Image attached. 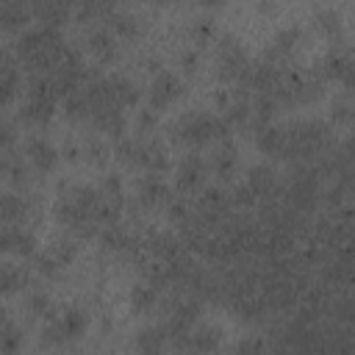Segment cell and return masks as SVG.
Listing matches in <instances>:
<instances>
[{"label": "cell", "mask_w": 355, "mask_h": 355, "mask_svg": "<svg viewBox=\"0 0 355 355\" xmlns=\"http://www.w3.org/2000/svg\"><path fill=\"white\" fill-rule=\"evenodd\" d=\"M225 341V330L214 322H197L183 338H180V349L183 355H216L219 347Z\"/></svg>", "instance_id": "cell-11"}, {"label": "cell", "mask_w": 355, "mask_h": 355, "mask_svg": "<svg viewBox=\"0 0 355 355\" xmlns=\"http://www.w3.org/2000/svg\"><path fill=\"white\" fill-rule=\"evenodd\" d=\"M31 216V200L25 194L3 191L0 194V227L6 225H19Z\"/></svg>", "instance_id": "cell-26"}, {"label": "cell", "mask_w": 355, "mask_h": 355, "mask_svg": "<svg viewBox=\"0 0 355 355\" xmlns=\"http://www.w3.org/2000/svg\"><path fill=\"white\" fill-rule=\"evenodd\" d=\"M14 139H17L14 125H11L6 116H0V153H3V150H8V147L14 144Z\"/></svg>", "instance_id": "cell-38"}, {"label": "cell", "mask_w": 355, "mask_h": 355, "mask_svg": "<svg viewBox=\"0 0 355 355\" xmlns=\"http://www.w3.org/2000/svg\"><path fill=\"white\" fill-rule=\"evenodd\" d=\"M275 169L269 164H255L247 169V178H244V189L250 197H263L275 189Z\"/></svg>", "instance_id": "cell-27"}, {"label": "cell", "mask_w": 355, "mask_h": 355, "mask_svg": "<svg viewBox=\"0 0 355 355\" xmlns=\"http://www.w3.org/2000/svg\"><path fill=\"white\" fill-rule=\"evenodd\" d=\"M172 139L186 144V147H205V144H219L225 139H230V128L225 125V119L214 111H186L178 116V122L172 125Z\"/></svg>", "instance_id": "cell-3"}, {"label": "cell", "mask_w": 355, "mask_h": 355, "mask_svg": "<svg viewBox=\"0 0 355 355\" xmlns=\"http://www.w3.org/2000/svg\"><path fill=\"white\" fill-rule=\"evenodd\" d=\"M316 25H319V31H324L327 36H338V33H341V17H338L333 8L319 11V14H316Z\"/></svg>", "instance_id": "cell-34"}, {"label": "cell", "mask_w": 355, "mask_h": 355, "mask_svg": "<svg viewBox=\"0 0 355 355\" xmlns=\"http://www.w3.org/2000/svg\"><path fill=\"white\" fill-rule=\"evenodd\" d=\"M166 333L158 324H144L133 338V355H164L166 352Z\"/></svg>", "instance_id": "cell-25"}, {"label": "cell", "mask_w": 355, "mask_h": 355, "mask_svg": "<svg viewBox=\"0 0 355 355\" xmlns=\"http://www.w3.org/2000/svg\"><path fill=\"white\" fill-rule=\"evenodd\" d=\"M186 94V83L178 72L172 69H158L147 86V108L161 114V111H169L180 97Z\"/></svg>", "instance_id": "cell-8"}, {"label": "cell", "mask_w": 355, "mask_h": 355, "mask_svg": "<svg viewBox=\"0 0 355 355\" xmlns=\"http://www.w3.org/2000/svg\"><path fill=\"white\" fill-rule=\"evenodd\" d=\"M252 141H255V147H258L261 155L283 158V125H275V122L255 125Z\"/></svg>", "instance_id": "cell-23"}, {"label": "cell", "mask_w": 355, "mask_h": 355, "mask_svg": "<svg viewBox=\"0 0 355 355\" xmlns=\"http://www.w3.org/2000/svg\"><path fill=\"white\" fill-rule=\"evenodd\" d=\"M236 355H266V341L258 338V336L241 338L239 347H236Z\"/></svg>", "instance_id": "cell-37"}, {"label": "cell", "mask_w": 355, "mask_h": 355, "mask_svg": "<svg viewBox=\"0 0 355 355\" xmlns=\"http://www.w3.org/2000/svg\"><path fill=\"white\" fill-rule=\"evenodd\" d=\"M208 178V164L200 153H186L175 166V189L180 194H200Z\"/></svg>", "instance_id": "cell-10"}, {"label": "cell", "mask_w": 355, "mask_h": 355, "mask_svg": "<svg viewBox=\"0 0 355 355\" xmlns=\"http://www.w3.org/2000/svg\"><path fill=\"white\" fill-rule=\"evenodd\" d=\"M80 155H86V161L94 164V166H105V164L111 161V147H108V141H105L103 136H89V139L83 141Z\"/></svg>", "instance_id": "cell-32"}, {"label": "cell", "mask_w": 355, "mask_h": 355, "mask_svg": "<svg viewBox=\"0 0 355 355\" xmlns=\"http://www.w3.org/2000/svg\"><path fill=\"white\" fill-rule=\"evenodd\" d=\"M25 286H28L25 269H19V266H14V263L0 258V297H11V294L22 291Z\"/></svg>", "instance_id": "cell-28"}, {"label": "cell", "mask_w": 355, "mask_h": 355, "mask_svg": "<svg viewBox=\"0 0 355 355\" xmlns=\"http://www.w3.org/2000/svg\"><path fill=\"white\" fill-rule=\"evenodd\" d=\"M205 164H208V175H211V178H216L219 183H227V180L236 178V172H239V166H241L239 147H236L230 139H225V141L214 144V153L208 155Z\"/></svg>", "instance_id": "cell-14"}, {"label": "cell", "mask_w": 355, "mask_h": 355, "mask_svg": "<svg viewBox=\"0 0 355 355\" xmlns=\"http://www.w3.org/2000/svg\"><path fill=\"white\" fill-rule=\"evenodd\" d=\"M300 42H302V31L300 28H283L280 33L272 36V42H269V47L263 53V64H272V67L283 69V64L294 55Z\"/></svg>", "instance_id": "cell-18"}, {"label": "cell", "mask_w": 355, "mask_h": 355, "mask_svg": "<svg viewBox=\"0 0 355 355\" xmlns=\"http://www.w3.org/2000/svg\"><path fill=\"white\" fill-rule=\"evenodd\" d=\"M119 161H125L128 166H139L144 169V175H164L172 161H169V150L153 139V136H139V139H122L116 147Z\"/></svg>", "instance_id": "cell-5"}, {"label": "cell", "mask_w": 355, "mask_h": 355, "mask_svg": "<svg viewBox=\"0 0 355 355\" xmlns=\"http://www.w3.org/2000/svg\"><path fill=\"white\" fill-rule=\"evenodd\" d=\"M14 53H17L19 64L33 69V75H50L55 69V64L64 58L67 44H64V36H61L58 28L36 25V28H28L19 36Z\"/></svg>", "instance_id": "cell-2"}, {"label": "cell", "mask_w": 355, "mask_h": 355, "mask_svg": "<svg viewBox=\"0 0 355 355\" xmlns=\"http://www.w3.org/2000/svg\"><path fill=\"white\" fill-rule=\"evenodd\" d=\"M25 344V333L14 319L0 322V355H19Z\"/></svg>", "instance_id": "cell-30"}, {"label": "cell", "mask_w": 355, "mask_h": 355, "mask_svg": "<svg viewBox=\"0 0 355 355\" xmlns=\"http://www.w3.org/2000/svg\"><path fill=\"white\" fill-rule=\"evenodd\" d=\"M31 8H33V19L39 25H47V28H58L72 14V8L61 6V3H39V6H31Z\"/></svg>", "instance_id": "cell-31"}, {"label": "cell", "mask_w": 355, "mask_h": 355, "mask_svg": "<svg viewBox=\"0 0 355 355\" xmlns=\"http://www.w3.org/2000/svg\"><path fill=\"white\" fill-rule=\"evenodd\" d=\"M25 311H28L31 319L47 322V319L55 313V302H53L44 291H33V294H28V300H25Z\"/></svg>", "instance_id": "cell-33"}, {"label": "cell", "mask_w": 355, "mask_h": 355, "mask_svg": "<svg viewBox=\"0 0 355 355\" xmlns=\"http://www.w3.org/2000/svg\"><path fill=\"white\" fill-rule=\"evenodd\" d=\"M197 322H200V302H194V300H180L178 305H172V311H169V316H166V322H164L161 327H164L166 338H175V341L180 344V338H183Z\"/></svg>", "instance_id": "cell-16"}, {"label": "cell", "mask_w": 355, "mask_h": 355, "mask_svg": "<svg viewBox=\"0 0 355 355\" xmlns=\"http://www.w3.org/2000/svg\"><path fill=\"white\" fill-rule=\"evenodd\" d=\"M58 100H61V97H58L55 83L50 80V75H33V78L28 80L25 100H22V108H19L22 125L44 128V125L55 116Z\"/></svg>", "instance_id": "cell-4"}, {"label": "cell", "mask_w": 355, "mask_h": 355, "mask_svg": "<svg viewBox=\"0 0 355 355\" xmlns=\"http://www.w3.org/2000/svg\"><path fill=\"white\" fill-rule=\"evenodd\" d=\"M155 125H158V114H155V111H150V108L136 111V130L141 133V139H144L147 133H155Z\"/></svg>", "instance_id": "cell-35"}, {"label": "cell", "mask_w": 355, "mask_h": 355, "mask_svg": "<svg viewBox=\"0 0 355 355\" xmlns=\"http://www.w3.org/2000/svg\"><path fill=\"white\" fill-rule=\"evenodd\" d=\"M139 202L144 208H169L172 200V189L161 175H144L139 180Z\"/></svg>", "instance_id": "cell-19"}, {"label": "cell", "mask_w": 355, "mask_h": 355, "mask_svg": "<svg viewBox=\"0 0 355 355\" xmlns=\"http://www.w3.org/2000/svg\"><path fill=\"white\" fill-rule=\"evenodd\" d=\"M25 161H28L36 172H53V169L58 166V161H61V153H58V147H55L50 139H44V136H31V139L25 141Z\"/></svg>", "instance_id": "cell-17"}, {"label": "cell", "mask_w": 355, "mask_h": 355, "mask_svg": "<svg viewBox=\"0 0 355 355\" xmlns=\"http://www.w3.org/2000/svg\"><path fill=\"white\" fill-rule=\"evenodd\" d=\"M158 305V288L153 283H136L130 288V311L144 316Z\"/></svg>", "instance_id": "cell-29"}, {"label": "cell", "mask_w": 355, "mask_h": 355, "mask_svg": "<svg viewBox=\"0 0 355 355\" xmlns=\"http://www.w3.org/2000/svg\"><path fill=\"white\" fill-rule=\"evenodd\" d=\"M22 94V72L14 50L0 47V108L17 103Z\"/></svg>", "instance_id": "cell-13"}, {"label": "cell", "mask_w": 355, "mask_h": 355, "mask_svg": "<svg viewBox=\"0 0 355 355\" xmlns=\"http://www.w3.org/2000/svg\"><path fill=\"white\" fill-rule=\"evenodd\" d=\"M327 125L316 119L291 122L283 128V158H308L327 144Z\"/></svg>", "instance_id": "cell-7"}, {"label": "cell", "mask_w": 355, "mask_h": 355, "mask_svg": "<svg viewBox=\"0 0 355 355\" xmlns=\"http://www.w3.org/2000/svg\"><path fill=\"white\" fill-rule=\"evenodd\" d=\"M78 255V244L72 239H55L44 247L42 255H36V272L44 277H58Z\"/></svg>", "instance_id": "cell-12"}, {"label": "cell", "mask_w": 355, "mask_h": 355, "mask_svg": "<svg viewBox=\"0 0 355 355\" xmlns=\"http://www.w3.org/2000/svg\"><path fill=\"white\" fill-rule=\"evenodd\" d=\"M319 78L349 86V80H352V58L347 53H341V50H330L319 64Z\"/></svg>", "instance_id": "cell-22"}, {"label": "cell", "mask_w": 355, "mask_h": 355, "mask_svg": "<svg viewBox=\"0 0 355 355\" xmlns=\"http://www.w3.org/2000/svg\"><path fill=\"white\" fill-rule=\"evenodd\" d=\"M250 58L244 53V47L239 44V39L233 36H222L219 39V47H216V72L222 80L227 83H236V80H244L247 72H250Z\"/></svg>", "instance_id": "cell-9"}, {"label": "cell", "mask_w": 355, "mask_h": 355, "mask_svg": "<svg viewBox=\"0 0 355 355\" xmlns=\"http://www.w3.org/2000/svg\"><path fill=\"white\" fill-rule=\"evenodd\" d=\"M349 119H352V103H349V97H347V94H341V97H336V100H333V122L347 125Z\"/></svg>", "instance_id": "cell-36"}, {"label": "cell", "mask_w": 355, "mask_h": 355, "mask_svg": "<svg viewBox=\"0 0 355 355\" xmlns=\"http://www.w3.org/2000/svg\"><path fill=\"white\" fill-rule=\"evenodd\" d=\"M28 22H33V8L28 3L0 6V33H25Z\"/></svg>", "instance_id": "cell-24"}, {"label": "cell", "mask_w": 355, "mask_h": 355, "mask_svg": "<svg viewBox=\"0 0 355 355\" xmlns=\"http://www.w3.org/2000/svg\"><path fill=\"white\" fill-rule=\"evenodd\" d=\"M55 219L75 236H94L103 225V197L94 186H69L55 202Z\"/></svg>", "instance_id": "cell-1"}, {"label": "cell", "mask_w": 355, "mask_h": 355, "mask_svg": "<svg viewBox=\"0 0 355 355\" xmlns=\"http://www.w3.org/2000/svg\"><path fill=\"white\" fill-rule=\"evenodd\" d=\"M103 22H105V28H108L116 39H130V36H139V31H141V19H139V14H133L130 8L108 6Z\"/></svg>", "instance_id": "cell-21"}, {"label": "cell", "mask_w": 355, "mask_h": 355, "mask_svg": "<svg viewBox=\"0 0 355 355\" xmlns=\"http://www.w3.org/2000/svg\"><path fill=\"white\" fill-rule=\"evenodd\" d=\"M39 241L31 227L25 225H6L0 227V255H14V258H31L36 252Z\"/></svg>", "instance_id": "cell-15"}, {"label": "cell", "mask_w": 355, "mask_h": 355, "mask_svg": "<svg viewBox=\"0 0 355 355\" xmlns=\"http://www.w3.org/2000/svg\"><path fill=\"white\" fill-rule=\"evenodd\" d=\"M86 50H89V55H92L94 61L108 64V61H114V58L119 55V39H116L105 25H100V28L89 31V36H86Z\"/></svg>", "instance_id": "cell-20"}, {"label": "cell", "mask_w": 355, "mask_h": 355, "mask_svg": "<svg viewBox=\"0 0 355 355\" xmlns=\"http://www.w3.org/2000/svg\"><path fill=\"white\" fill-rule=\"evenodd\" d=\"M92 319L83 308L69 305V308H55V313L42 324V344L44 347H67L83 338L89 330Z\"/></svg>", "instance_id": "cell-6"}]
</instances>
